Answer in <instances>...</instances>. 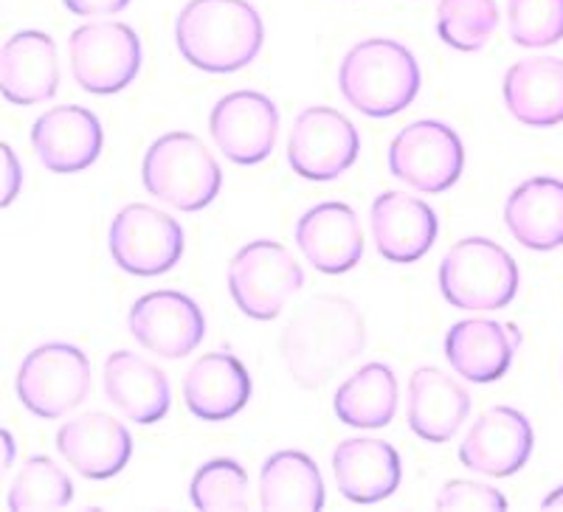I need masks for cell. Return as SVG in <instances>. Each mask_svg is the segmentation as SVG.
<instances>
[{
  "label": "cell",
  "instance_id": "obj_1",
  "mask_svg": "<svg viewBox=\"0 0 563 512\" xmlns=\"http://www.w3.org/2000/svg\"><path fill=\"white\" fill-rule=\"evenodd\" d=\"M366 321L346 296L321 293L305 301L279 335L282 364L301 389H321L361 358Z\"/></svg>",
  "mask_w": 563,
  "mask_h": 512
},
{
  "label": "cell",
  "instance_id": "obj_2",
  "mask_svg": "<svg viewBox=\"0 0 563 512\" xmlns=\"http://www.w3.org/2000/svg\"><path fill=\"white\" fill-rule=\"evenodd\" d=\"M265 23L249 0H189L175 20V45L206 74L243 71L260 57Z\"/></svg>",
  "mask_w": 563,
  "mask_h": 512
},
{
  "label": "cell",
  "instance_id": "obj_3",
  "mask_svg": "<svg viewBox=\"0 0 563 512\" xmlns=\"http://www.w3.org/2000/svg\"><path fill=\"white\" fill-rule=\"evenodd\" d=\"M420 63L397 40H361L341 59V97L352 110L369 119H389V115L404 113L420 93Z\"/></svg>",
  "mask_w": 563,
  "mask_h": 512
},
{
  "label": "cell",
  "instance_id": "obj_4",
  "mask_svg": "<svg viewBox=\"0 0 563 512\" xmlns=\"http://www.w3.org/2000/svg\"><path fill=\"white\" fill-rule=\"evenodd\" d=\"M141 180L153 198L178 212H200L223 189V169L198 135L167 133L144 153Z\"/></svg>",
  "mask_w": 563,
  "mask_h": 512
},
{
  "label": "cell",
  "instance_id": "obj_5",
  "mask_svg": "<svg viewBox=\"0 0 563 512\" xmlns=\"http://www.w3.org/2000/svg\"><path fill=\"white\" fill-rule=\"evenodd\" d=\"M519 285L516 259L487 237L460 240L440 263V290L456 310H505L519 296Z\"/></svg>",
  "mask_w": 563,
  "mask_h": 512
},
{
  "label": "cell",
  "instance_id": "obj_6",
  "mask_svg": "<svg viewBox=\"0 0 563 512\" xmlns=\"http://www.w3.org/2000/svg\"><path fill=\"white\" fill-rule=\"evenodd\" d=\"M18 400L40 420H59L90 398L93 375L88 355L65 341L34 346L18 369Z\"/></svg>",
  "mask_w": 563,
  "mask_h": 512
},
{
  "label": "cell",
  "instance_id": "obj_7",
  "mask_svg": "<svg viewBox=\"0 0 563 512\" xmlns=\"http://www.w3.org/2000/svg\"><path fill=\"white\" fill-rule=\"evenodd\" d=\"M305 288V270L290 248L274 240H254L243 245L229 263V293L243 315L254 321H274Z\"/></svg>",
  "mask_w": 563,
  "mask_h": 512
},
{
  "label": "cell",
  "instance_id": "obj_8",
  "mask_svg": "<svg viewBox=\"0 0 563 512\" xmlns=\"http://www.w3.org/2000/svg\"><path fill=\"white\" fill-rule=\"evenodd\" d=\"M68 54L74 82L97 97H110L133 85L144 59L135 29L119 20H97L74 29Z\"/></svg>",
  "mask_w": 563,
  "mask_h": 512
},
{
  "label": "cell",
  "instance_id": "obj_9",
  "mask_svg": "<svg viewBox=\"0 0 563 512\" xmlns=\"http://www.w3.org/2000/svg\"><path fill=\"white\" fill-rule=\"evenodd\" d=\"M465 147L454 127L420 119L404 127L389 144V172L422 194H442L460 180Z\"/></svg>",
  "mask_w": 563,
  "mask_h": 512
},
{
  "label": "cell",
  "instance_id": "obj_10",
  "mask_svg": "<svg viewBox=\"0 0 563 512\" xmlns=\"http://www.w3.org/2000/svg\"><path fill=\"white\" fill-rule=\"evenodd\" d=\"M113 263L133 276H161L180 263L186 234L175 218L150 203H130L110 223Z\"/></svg>",
  "mask_w": 563,
  "mask_h": 512
},
{
  "label": "cell",
  "instance_id": "obj_11",
  "mask_svg": "<svg viewBox=\"0 0 563 512\" xmlns=\"http://www.w3.org/2000/svg\"><path fill=\"white\" fill-rule=\"evenodd\" d=\"M361 155V135L344 113L333 108H305L296 115L288 138V164L299 178L335 180L355 167Z\"/></svg>",
  "mask_w": 563,
  "mask_h": 512
},
{
  "label": "cell",
  "instance_id": "obj_12",
  "mask_svg": "<svg viewBox=\"0 0 563 512\" xmlns=\"http://www.w3.org/2000/svg\"><path fill=\"white\" fill-rule=\"evenodd\" d=\"M209 133L231 164L254 167L274 153L279 108L260 90H234L211 108Z\"/></svg>",
  "mask_w": 563,
  "mask_h": 512
},
{
  "label": "cell",
  "instance_id": "obj_13",
  "mask_svg": "<svg viewBox=\"0 0 563 512\" xmlns=\"http://www.w3.org/2000/svg\"><path fill=\"white\" fill-rule=\"evenodd\" d=\"M128 330L147 353L178 360L192 355L206 338V315L198 301L178 290H155L130 308Z\"/></svg>",
  "mask_w": 563,
  "mask_h": 512
},
{
  "label": "cell",
  "instance_id": "obj_14",
  "mask_svg": "<svg viewBox=\"0 0 563 512\" xmlns=\"http://www.w3.org/2000/svg\"><path fill=\"white\" fill-rule=\"evenodd\" d=\"M536 434L525 411L493 405L474 420L460 445V461L467 470L493 479L519 474L530 461Z\"/></svg>",
  "mask_w": 563,
  "mask_h": 512
},
{
  "label": "cell",
  "instance_id": "obj_15",
  "mask_svg": "<svg viewBox=\"0 0 563 512\" xmlns=\"http://www.w3.org/2000/svg\"><path fill=\"white\" fill-rule=\"evenodd\" d=\"M104 133L97 113L79 104L45 110L32 127V149L54 175H77L90 169L102 155Z\"/></svg>",
  "mask_w": 563,
  "mask_h": 512
},
{
  "label": "cell",
  "instance_id": "obj_16",
  "mask_svg": "<svg viewBox=\"0 0 563 512\" xmlns=\"http://www.w3.org/2000/svg\"><path fill=\"white\" fill-rule=\"evenodd\" d=\"M54 445L70 468L93 481L113 479L133 459V436L128 425L104 411H90L59 425Z\"/></svg>",
  "mask_w": 563,
  "mask_h": 512
},
{
  "label": "cell",
  "instance_id": "obj_17",
  "mask_svg": "<svg viewBox=\"0 0 563 512\" xmlns=\"http://www.w3.org/2000/svg\"><path fill=\"white\" fill-rule=\"evenodd\" d=\"M296 245L321 274L339 276L364 259L366 240L355 209L339 200L313 205L296 223Z\"/></svg>",
  "mask_w": 563,
  "mask_h": 512
},
{
  "label": "cell",
  "instance_id": "obj_18",
  "mask_svg": "<svg viewBox=\"0 0 563 512\" xmlns=\"http://www.w3.org/2000/svg\"><path fill=\"white\" fill-rule=\"evenodd\" d=\"M375 248L391 265L420 263L440 234L437 212L426 200L404 192H384L369 212Z\"/></svg>",
  "mask_w": 563,
  "mask_h": 512
},
{
  "label": "cell",
  "instance_id": "obj_19",
  "mask_svg": "<svg viewBox=\"0 0 563 512\" xmlns=\"http://www.w3.org/2000/svg\"><path fill=\"white\" fill-rule=\"evenodd\" d=\"M521 349V330L507 321L465 319L445 335V358L471 383H496L510 371Z\"/></svg>",
  "mask_w": 563,
  "mask_h": 512
},
{
  "label": "cell",
  "instance_id": "obj_20",
  "mask_svg": "<svg viewBox=\"0 0 563 512\" xmlns=\"http://www.w3.org/2000/svg\"><path fill=\"white\" fill-rule=\"evenodd\" d=\"M0 90L9 104L32 108L48 102L59 90V54L52 34L18 32L0 52Z\"/></svg>",
  "mask_w": 563,
  "mask_h": 512
},
{
  "label": "cell",
  "instance_id": "obj_21",
  "mask_svg": "<svg viewBox=\"0 0 563 512\" xmlns=\"http://www.w3.org/2000/svg\"><path fill=\"white\" fill-rule=\"evenodd\" d=\"M333 476L346 501L378 504L397 493L404 481V461L389 442L350 436L335 445Z\"/></svg>",
  "mask_w": 563,
  "mask_h": 512
},
{
  "label": "cell",
  "instance_id": "obj_22",
  "mask_svg": "<svg viewBox=\"0 0 563 512\" xmlns=\"http://www.w3.org/2000/svg\"><path fill=\"white\" fill-rule=\"evenodd\" d=\"M251 375L231 353H209L189 366L184 378V403L203 423L234 420L249 405Z\"/></svg>",
  "mask_w": 563,
  "mask_h": 512
},
{
  "label": "cell",
  "instance_id": "obj_23",
  "mask_svg": "<svg viewBox=\"0 0 563 512\" xmlns=\"http://www.w3.org/2000/svg\"><path fill=\"white\" fill-rule=\"evenodd\" d=\"M102 383L104 398L135 425L161 423L173 403L167 375L130 349H115L104 358Z\"/></svg>",
  "mask_w": 563,
  "mask_h": 512
},
{
  "label": "cell",
  "instance_id": "obj_24",
  "mask_svg": "<svg viewBox=\"0 0 563 512\" xmlns=\"http://www.w3.org/2000/svg\"><path fill=\"white\" fill-rule=\"evenodd\" d=\"M471 416V394L437 366H420L409 380V425L422 442L454 439Z\"/></svg>",
  "mask_w": 563,
  "mask_h": 512
},
{
  "label": "cell",
  "instance_id": "obj_25",
  "mask_svg": "<svg viewBox=\"0 0 563 512\" xmlns=\"http://www.w3.org/2000/svg\"><path fill=\"white\" fill-rule=\"evenodd\" d=\"M501 93L519 124L536 130L558 127L563 124V59L530 57L510 65Z\"/></svg>",
  "mask_w": 563,
  "mask_h": 512
},
{
  "label": "cell",
  "instance_id": "obj_26",
  "mask_svg": "<svg viewBox=\"0 0 563 512\" xmlns=\"http://www.w3.org/2000/svg\"><path fill=\"white\" fill-rule=\"evenodd\" d=\"M505 223L530 251H555L563 245V180L530 178L507 194Z\"/></svg>",
  "mask_w": 563,
  "mask_h": 512
},
{
  "label": "cell",
  "instance_id": "obj_27",
  "mask_svg": "<svg viewBox=\"0 0 563 512\" xmlns=\"http://www.w3.org/2000/svg\"><path fill=\"white\" fill-rule=\"evenodd\" d=\"M397 378L391 366L366 364L339 386L333 398L335 416L350 428H386L397 414Z\"/></svg>",
  "mask_w": 563,
  "mask_h": 512
},
{
  "label": "cell",
  "instance_id": "obj_28",
  "mask_svg": "<svg viewBox=\"0 0 563 512\" xmlns=\"http://www.w3.org/2000/svg\"><path fill=\"white\" fill-rule=\"evenodd\" d=\"M324 479L308 454L279 450L260 470V507L263 510H321Z\"/></svg>",
  "mask_w": 563,
  "mask_h": 512
},
{
  "label": "cell",
  "instance_id": "obj_29",
  "mask_svg": "<svg viewBox=\"0 0 563 512\" xmlns=\"http://www.w3.org/2000/svg\"><path fill=\"white\" fill-rule=\"evenodd\" d=\"M496 0H440L437 3V34L454 52L474 54L490 43L499 29Z\"/></svg>",
  "mask_w": 563,
  "mask_h": 512
},
{
  "label": "cell",
  "instance_id": "obj_30",
  "mask_svg": "<svg viewBox=\"0 0 563 512\" xmlns=\"http://www.w3.org/2000/svg\"><path fill=\"white\" fill-rule=\"evenodd\" d=\"M74 501V481L52 456H29L9 487V510H59Z\"/></svg>",
  "mask_w": 563,
  "mask_h": 512
},
{
  "label": "cell",
  "instance_id": "obj_31",
  "mask_svg": "<svg viewBox=\"0 0 563 512\" xmlns=\"http://www.w3.org/2000/svg\"><path fill=\"white\" fill-rule=\"evenodd\" d=\"M249 487V474L243 465L229 456H218L195 470L189 499L198 510H245Z\"/></svg>",
  "mask_w": 563,
  "mask_h": 512
},
{
  "label": "cell",
  "instance_id": "obj_32",
  "mask_svg": "<svg viewBox=\"0 0 563 512\" xmlns=\"http://www.w3.org/2000/svg\"><path fill=\"white\" fill-rule=\"evenodd\" d=\"M507 26L516 45H555L563 40V0H507Z\"/></svg>",
  "mask_w": 563,
  "mask_h": 512
},
{
  "label": "cell",
  "instance_id": "obj_33",
  "mask_svg": "<svg viewBox=\"0 0 563 512\" xmlns=\"http://www.w3.org/2000/svg\"><path fill=\"white\" fill-rule=\"evenodd\" d=\"M437 510H507V499L482 481L451 479L437 496Z\"/></svg>",
  "mask_w": 563,
  "mask_h": 512
},
{
  "label": "cell",
  "instance_id": "obj_34",
  "mask_svg": "<svg viewBox=\"0 0 563 512\" xmlns=\"http://www.w3.org/2000/svg\"><path fill=\"white\" fill-rule=\"evenodd\" d=\"M65 9L77 18H110V14H119L133 3V0H63Z\"/></svg>",
  "mask_w": 563,
  "mask_h": 512
},
{
  "label": "cell",
  "instance_id": "obj_35",
  "mask_svg": "<svg viewBox=\"0 0 563 512\" xmlns=\"http://www.w3.org/2000/svg\"><path fill=\"white\" fill-rule=\"evenodd\" d=\"M0 149H3V160H7V186H3V200H0V203L7 209V205H12L14 200H18L20 189H23V167H20L12 144H3Z\"/></svg>",
  "mask_w": 563,
  "mask_h": 512
},
{
  "label": "cell",
  "instance_id": "obj_36",
  "mask_svg": "<svg viewBox=\"0 0 563 512\" xmlns=\"http://www.w3.org/2000/svg\"><path fill=\"white\" fill-rule=\"evenodd\" d=\"M541 507H544V510H563V485L555 487V490L541 501Z\"/></svg>",
  "mask_w": 563,
  "mask_h": 512
},
{
  "label": "cell",
  "instance_id": "obj_37",
  "mask_svg": "<svg viewBox=\"0 0 563 512\" xmlns=\"http://www.w3.org/2000/svg\"><path fill=\"white\" fill-rule=\"evenodd\" d=\"M3 442H7V461H3V470H9L14 465V436L9 431H3Z\"/></svg>",
  "mask_w": 563,
  "mask_h": 512
}]
</instances>
